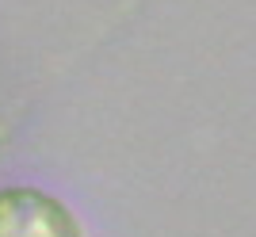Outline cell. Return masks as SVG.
I'll return each mask as SVG.
<instances>
[{
  "label": "cell",
  "mask_w": 256,
  "mask_h": 237,
  "mask_svg": "<svg viewBox=\"0 0 256 237\" xmlns=\"http://www.w3.org/2000/svg\"><path fill=\"white\" fill-rule=\"evenodd\" d=\"M0 237H80V226L46 192L8 188L0 192Z\"/></svg>",
  "instance_id": "1"
}]
</instances>
